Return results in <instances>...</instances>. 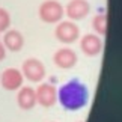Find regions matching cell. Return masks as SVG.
Listing matches in <instances>:
<instances>
[{"instance_id": "7", "label": "cell", "mask_w": 122, "mask_h": 122, "mask_svg": "<svg viewBox=\"0 0 122 122\" xmlns=\"http://www.w3.org/2000/svg\"><path fill=\"white\" fill-rule=\"evenodd\" d=\"M89 12H91V5L87 0H71L65 8V14L71 20H83Z\"/></svg>"}, {"instance_id": "12", "label": "cell", "mask_w": 122, "mask_h": 122, "mask_svg": "<svg viewBox=\"0 0 122 122\" xmlns=\"http://www.w3.org/2000/svg\"><path fill=\"white\" fill-rule=\"evenodd\" d=\"M107 15L106 14H98V15L93 17V20H92V27H93V30L97 32L100 36H104L107 33Z\"/></svg>"}, {"instance_id": "1", "label": "cell", "mask_w": 122, "mask_h": 122, "mask_svg": "<svg viewBox=\"0 0 122 122\" xmlns=\"http://www.w3.org/2000/svg\"><path fill=\"white\" fill-rule=\"evenodd\" d=\"M39 18L47 24H56V23L62 21L65 15V8L60 5L57 0H45L39 5L38 9Z\"/></svg>"}, {"instance_id": "4", "label": "cell", "mask_w": 122, "mask_h": 122, "mask_svg": "<svg viewBox=\"0 0 122 122\" xmlns=\"http://www.w3.org/2000/svg\"><path fill=\"white\" fill-rule=\"evenodd\" d=\"M23 81H24V77H23L21 69L17 68H6L0 76V84H2L3 89L6 91H18L23 86Z\"/></svg>"}, {"instance_id": "13", "label": "cell", "mask_w": 122, "mask_h": 122, "mask_svg": "<svg viewBox=\"0 0 122 122\" xmlns=\"http://www.w3.org/2000/svg\"><path fill=\"white\" fill-rule=\"evenodd\" d=\"M11 26V14L8 9L0 8V33H5Z\"/></svg>"}, {"instance_id": "9", "label": "cell", "mask_w": 122, "mask_h": 122, "mask_svg": "<svg viewBox=\"0 0 122 122\" xmlns=\"http://www.w3.org/2000/svg\"><path fill=\"white\" fill-rule=\"evenodd\" d=\"M62 102L69 109H76L83 102V93L80 92V86H74V84H69V86L62 89Z\"/></svg>"}, {"instance_id": "14", "label": "cell", "mask_w": 122, "mask_h": 122, "mask_svg": "<svg viewBox=\"0 0 122 122\" xmlns=\"http://www.w3.org/2000/svg\"><path fill=\"white\" fill-rule=\"evenodd\" d=\"M5 57H6V47H5L3 42L0 41V62H2Z\"/></svg>"}, {"instance_id": "3", "label": "cell", "mask_w": 122, "mask_h": 122, "mask_svg": "<svg viewBox=\"0 0 122 122\" xmlns=\"http://www.w3.org/2000/svg\"><path fill=\"white\" fill-rule=\"evenodd\" d=\"M54 35L63 44H72L80 36V29L74 21H59L54 29Z\"/></svg>"}, {"instance_id": "2", "label": "cell", "mask_w": 122, "mask_h": 122, "mask_svg": "<svg viewBox=\"0 0 122 122\" xmlns=\"http://www.w3.org/2000/svg\"><path fill=\"white\" fill-rule=\"evenodd\" d=\"M21 72H23V77L27 78L29 81L39 83V81H42V78L45 77V66L39 59L30 57V59H26L24 62H23Z\"/></svg>"}, {"instance_id": "6", "label": "cell", "mask_w": 122, "mask_h": 122, "mask_svg": "<svg viewBox=\"0 0 122 122\" xmlns=\"http://www.w3.org/2000/svg\"><path fill=\"white\" fill-rule=\"evenodd\" d=\"M53 62H54L56 66H59L62 69H69V68H72L74 65L77 63V54H76L74 50L63 47V48H59L54 53Z\"/></svg>"}, {"instance_id": "10", "label": "cell", "mask_w": 122, "mask_h": 122, "mask_svg": "<svg viewBox=\"0 0 122 122\" xmlns=\"http://www.w3.org/2000/svg\"><path fill=\"white\" fill-rule=\"evenodd\" d=\"M2 42L6 47V50L17 53V51H20L24 47V36L21 35V32H18L15 29H8L3 33Z\"/></svg>"}, {"instance_id": "5", "label": "cell", "mask_w": 122, "mask_h": 122, "mask_svg": "<svg viewBox=\"0 0 122 122\" xmlns=\"http://www.w3.org/2000/svg\"><path fill=\"white\" fill-rule=\"evenodd\" d=\"M57 101V89L50 83H42L36 89V102L42 107H53Z\"/></svg>"}, {"instance_id": "11", "label": "cell", "mask_w": 122, "mask_h": 122, "mask_svg": "<svg viewBox=\"0 0 122 122\" xmlns=\"http://www.w3.org/2000/svg\"><path fill=\"white\" fill-rule=\"evenodd\" d=\"M80 48L84 54L87 56H97L101 53L102 50V41L98 35H93V33H87L84 35L81 41H80Z\"/></svg>"}, {"instance_id": "8", "label": "cell", "mask_w": 122, "mask_h": 122, "mask_svg": "<svg viewBox=\"0 0 122 122\" xmlns=\"http://www.w3.org/2000/svg\"><path fill=\"white\" fill-rule=\"evenodd\" d=\"M17 104L21 110H32L38 104L36 102V91L30 86H21L17 93Z\"/></svg>"}]
</instances>
